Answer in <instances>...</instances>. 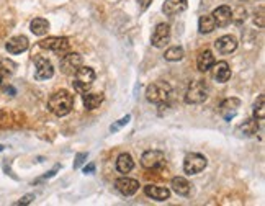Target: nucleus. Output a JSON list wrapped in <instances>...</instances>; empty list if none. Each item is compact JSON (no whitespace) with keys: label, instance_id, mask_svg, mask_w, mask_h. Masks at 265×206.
<instances>
[{"label":"nucleus","instance_id":"nucleus-1","mask_svg":"<svg viewBox=\"0 0 265 206\" xmlns=\"http://www.w3.org/2000/svg\"><path fill=\"white\" fill-rule=\"evenodd\" d=\"M74 106V97L71 95L67 90H59L56 93H53L51 98L48 100V108L51 113H54L56 116H66L71 113Z\"/></svg>","mask_w":265,"mask_h":206},{"label":"nucleus","instance_id":"nucleus-2","mask_svg":"<svg viewBox=\"0 0 265 206\" xmlns=\"http://www.w3.org/2000/svg\"><path fill=\"white\" fill-rule=\"evenodd\" d=\"M172 95V87L167 82H154L147 87L146 90V98L156 105H162Z\"/></svg>","mask_w":265,"mask_h":206},{"label":"nucleus","instance_id":"nucleus-3","mask_svg":"<svg viewBox=\"0 0 265 206\" xmlns=\"http://www.w3.org/2000/svg\"><path fill=\"white\" fill-rule=\"evenodd\" d=\"M208 92L210 87L205 80H195V82L190 84V87H188L185 93V102L188 105H200V103H203L208 98Z\"/></svg>","mask_w":265,"mask_h":206},{"label":"nucleus","instance_id":"nucleus-4","mask_svg":"<svg viewBox=\"0 0 265 206\" xmlns=\"http://www.w3.org/2000/svg\"><path fill=\"white\" fill-rule=\"evenodd\" d=\"M95 82V70L92 67H82L80 66L77 72L74 74V88L80 93L87 92L92 87V84Z\"/></svg>","mask_w":265,"mask_h":206},{"label":"nucleus","instance_id":"nucleus-5","mask_svg":"<svg viewBox=\"0 0 265 206\" xmlns=\"http://www.w3.org/2000/svg\"><path fill=\"white\" fill-rule=\"evenodd\" d=\"M206 164H208V160H206L205 155L198 154V152H192L183 160V170L188 175H195V173L203 172Z\"/></svg>","mask_w":265,"mask_h":206},{"label":"nucleus","instance_id":"nucleus-6","mask_svg":"<svg viewBox=\"0 0 265 206\" xmlns=\"http://www.w3.org/2000/svg\"><path fill=\"white\" fill-rule=\"evenodd\" d=\"M141 164L144 169L157 170L165 165V154L162 151H146L141 157Z\"/></svg>","mask_w":265,"mask_h":206},{"label":"nucleus","instance_id":"nucleus-7","mask_svg":"<svg viewBox=\"0 0 265 206\" xmlns=\"http://www.w3.org/2000/svg\"><path fill=\"white\" fill-rule=\"evenodd\" d=\"M82 56L79 54V52H69V54L62 56L61 59V70L67 75H74L77 72V69L80 66H82Z\"/></svg>","mask_w":265,"mask_h":206},{"label":"nucleus","instance_id":"nucleus-8","mask_svg":"<svg viewBox=\"0 0 265 206\" xmlns=\"http://www.w3.org/2000/svg\"><path fill=\"white\" fill-rule=\"evenodd\" d=\"M239 108H241V100H239V98H236V97L226 98V100L221 102V105H219V115H221L226 121H231V120L236 118Z\"/></svg>","mask_w":265,"mask_h":206},{"label":"nucleus","instance_id":"nucleus-9","mask_svg":"<svg viewBox=\"0 0 265 206\" xmlns=\"http://www.w3.org/2000/svg\"><path fill=\"white\" fill-rule=\"evenodd\" d=\"M39 48L54 51L57 54H64L67 49H69V39L61 38V36H51V38H46V39H43V41H39Z\"/></svg>","mask_w":265,"mask_h":206},{"label":"nucleus","instance_id":"nucleus-10","mask_svg":"<svg viewBox=\"0 0 265 206\" xmlns=\"http://www.w3.org/2000/svg\"><path fill=\"white\" fill-rule=\"evenodd\" d=\"M170 39V26L167 23H159L152 33L151 44L154 48H164Z\"/></svg>","mask_w":265,"mask_h":206},{"label":"nucleus","instance_id":"nucleus-11","mask_svg":"<svg viewBox=\"0 0 265 206\" xmlns=\"http://www.w3.org/2000/svg\"><path fill=\"white\" fill-rule=\"evenodd\" d=\"M116 190L120 191L121 195L124 196H131L139 190V182L134 180V178H128V177H121L115 182Z\"/></svg>","mask_w":265,"mask_h":206},{"label":"nucleus","instance_id":"nucleus-12","mask_svg":"<svg viewBox=\"0 0 265 206\" xmlns=\"http://www.w3.org/2000/svg\"><path fill=\"white\" fill-rule=\"evenodd\" d=\"M211 17H213L214 20V25L219 26V28H224V26H228L232 21V10L228 5H221L214 8Z\"/></svg>","mask_w":265,"mask_h":206},{"label":"nucleus","instance_id":"nucleus-13","mask_svg":"<svg viewBox=\"0 0 265 206\" xmlns=\"http://www.w3.org/2000/svg\"><path fill=\"white\" fill-rule=\"evenodd\" d=\"M54 75V67L44 57H38L36 59V72H35V77L38 80H48Z\"/></svg>","mask_w":265,"mask_h":206},{"label":"nucleus","instance_id":"nucleus-14","mask_svg":"<svg viewBox=\"0 0 265 206\" xmlns=\"http://www.w3.org/2000/svg\"><path fill=\"white\" fill-rule=\"evenodd\" d=\"M214 48H216V51L221 52V54H231V52L236 51L237 41H236L234 36H231V34H224V36L216 39V43H214Z\"/></svg>","mask_w":265,"mask_h":206},{"label":"nucleus","instance_id":"nucleus-15","mask_svg":"<svg viewBox=\"0 0 265 206\" xmlns=\"http://www.w3.org/2000/svg\"><path fill=\"white\" fill-rule=\"evenodd\" d=\"M30 46V41L26 36H13L12 39H8L5 48L7 51L10 52V54H21V52H25L26 49Z\"/></svg>","mask_w":265,"mask_h":206},{"label":"nucleus","instance_id":"nucleus-16","mask_svg":"<svg viewBox=\"0 0 265 206\" xmlns=\"http://www.w3.org/2000/svg\"><path fill=\"white\" fill-rule=\"evenodd\" d=\"M144 193L152 200L157 201H165L170 198V190L165 187H156V185H146Z\"/></svg>","mask_w":265,"mask_h":206},{"label":"nucleus","instance_id":"nucleus-17","mask_svg":"<svg viewBox=\"0 0 265 206\" xmlns=\"http://www.w3.org/2000/svg\"><path fill=\"white\" fill-rule=\"evenodd\" d=\"M187 8V0H165L162 5V12L165 15H177Z\"/></svg>","mask_w":265,"mask_h":206},{"label":"nucleus","instance_id":"nucleus-18","mask_svg":"<svg viewBox=\"0 0 265 206\" xmlns=\"http://www.w3.org/2000/svg\"><path fill=\"white\" fill-rule=\"evenodd\" d=\"M214 66V70H213V77L216 82H228L229 77H231V69H229V64L226 61H221L218 64H213Z\"/></svg>","mask_w":265,"mask_h":206},{"label":"nucleus","instance_id":"nucleus-19","mask_svg":"<svg viewBox=\"0 0 265 206\" xmlns=\"http://www.w3.org/2000/svg\"><path fill=\"white\" fill-rule=\"evenodd\" d=\"M214 64V56L211 51H203L200 52L198 59H196V66H198V70L201 72H208V70L213 67Z\"/></svg>","mask_w":265,"mask_h":206},{"label":"nucleus","instance_id":"nucleus-20","mask_svg":"<svg viewBox=\"0 0 265 206\" xmlns=\"http://www.w3.org/2000/svg\"><path fill=\"white\" fill-rule=\"evenodd\" d=\"M172 190L175 191L177 195L180 196H188L190 195V183H188L183 177H175L172 178V183H170Z\"/></svg>","mask_w":265,"mask_h":206},{"label":"nucleus","instance_id":"nucleus-21","mask_svg":"<svg viewBox=\"0 0 265 206\" xmlns=\"http://www.w3.org/2000/svg\"><path fill=\"white\" fill-rule=\"evenodd\" d=\"M82 100H84V105H85V108H87V110H95L102 105L103 95H102V93H87V92H84Z\"/></svg>","mask_w":265,"mask_h":206},{"label":"nucleus","instance_id":"nucleus-22","mask_svg":"<svg viewBox=\"0 0 265 206\" xmlns=\"http://www.w3.org/2000/svg\"><path fill=\"white\" fill-rule=\"evenodd\" d=\"M116 169L120 173H129L134 169V160L129 154H121L116 160Z\"/></svg>","mask_w":265,"mask_h":206},{"label":"nucleus","instance_id":"nucleus-23","mask_svg":"<svg viewBox=\"0 0 265 206\" xmlns=\"http://www.w3.org/2000/svg\"><path fill=\"white\" fill-rule=\"evenodd\" d=\"M30 30H31V33L36 34V36H43L44 33H48L49 23H48V20H44V18H35L30 23Z\"/></svg>","mask_w":265,"mask_h":206},{"label":"nucleus","instance_id":"nucleus-24","mask_svg":"<svg viewBox=\"0 0 265 206\" xmlns=\"http://www.w3.org/2000/svg\"><path fill=\"white\" fill-rule=\"evenodd\" d=\"M214 28H216V25H214V20H213V17L211 15H203V17H200V20H198V30H200V33H211Z\"/></svg>","mask_w":265,"mask_h":206},{"label":"nucleus","instance_id":"nucleus-25","mask_svg":"<svg viewBox=\"0 0 265 206\" xmlns=\"http://www.w3.org/2000/svg\"><path fill=\"white\" fill-rule=\"evenodd\" d=\"M164 57L170 62H175V61H180L183 57V49L180 46H174V48H169L167 51H165Z\"/></svg>","mask_w":265,"mask_h":206},{"label":"nucleus","instance_id":"nucleus-26","mask_svg":"<svg viewBox=\"0 0 265 206\" xmlns=\"http://www.w3.org/2000/svg\"><path fill=\"white\" fill-rule=\"evenodd\" d=\"M237 131H242V136H252V134L257 133V123L254 120H247L244 124L237 128Z\"/></svg>","mask_w":265,"mask_h":206},{"label":"nucleus","instance_id":"nucleus-27","mask_svg":"<svg viewBox=\"0 0 265 206\" xmlns=\"http://www.w3.org/2000/svg\"><path fill=\"white\" fill-rule=\"evenodd\" d=\"M264 102H265V97L260 95L259 100L255 102V106H254V115H255V120L262 123L264 118H265V108H264Z\"/></svg>","mask_w":265,"mask_h":206},{"label":"nucleus","instance_id":"nucleus-28","mask_svg":"<svg viewBox=\"0 0 265 206\" xmlns=\"http://www.w3.org/2000/svg\"><path fill=\"white\" fill-rule=\"evenodd\" d=\"M129 120H131V115L123 116V118H121V120H118V121H116V123L111 124V126H110V131H111V133H116L120 128H123L124 124H128V123H129Z\"/></svg>","mask_w":265,"mask_h":206},{"label":"nucleus","instance_id":"nucleus-29","mask_svg":"<svg viewBox=\"0 0 265 206\" xmlns=\"http://www.w3.org/2000/svg\"><path fill=\"white\" fill-rule=\"evenodd\" d=\"M85 160H87V152H80V154L75 155V160H74V169H79Z\"/></svg>","mask_w":265,"mask_h":206},{"label":"nucleus","instance_id":"nucleus-30","mask_svg":"<svg viewBox=\"0 0 265 206\" xmlns=\"http://www.w3.org/2000/svg\"><path fill=\"white\" fill-rule=\"evenodd\" d=\"M33 200H35V195H26V196H23V198H21L17 205H28V203H31Z\"/></svg>","mask_w":265,"mask_h":206},{"label":"nucleus","instance_id":"nucleus-31","mask_svg":"<svg viewBox=\"0 0 265 206\" xmlns=\"http://www.w3.org/2000/svg\"><path fill=\"white\" fill-rule=\"evenodd\" d=\"M95 172V164H88L84 167V173H93Z\"/></svg>","mask_w":265,"mask_h":206},{"label":"nucleus","instance_id":"nucleus-32","mask_svg":"<svg viewBox=\"0 0 265 206\" xmlns=\"http://www.w3.org/2000/svg\"><path fill=\"white\" fill-rule=\"evenodd\" d=\"M138 2H139V5H141L142 10H146V8L151 5V2H152V0H138Z\"/></svg>","mask_w":265,"mask_h":206},{"label":"nucleus","instance_id":"nucleus-33","mask_svg":"<svg viewBox=\"0 0 265 206\" xmlns=\"http://www.w3.org/2000/svg\"><path fill=\"white\" fill-rule=\"evenodd\" d=\"M5 92H7V93H12V95H13V93H15V90H13L12 87H7V88H5Z\"/></svg>","mask_w":265,"mask_h":206},{"label":"nucleus","instance_id":"nucleus-34","mask_svg":"<svg viewBox=\"0 0 265 206\" xmlns=\"http://www.w3.org/2000/svg\"><path fill=\"white\" fill-rule=\"evenodd\" d=\"M2 80H3V74L0 72V85H2Z\"/></svg>","mask_w":265,"mask_h":206},{"label":"nucleus","instance_id":"nucleus-35","mask_svg":"<svg viewBox=\"0 0 265 206\" xmlns=\"http://www.w3.org/2000/svg\"><path fill=\"white\" fill-rule=\"evenodd\" d=\"M3 149H5V147H3V146H2V144H0V152H2V151H3Z\"/></svg>","mask_w":265,"mask_h":206}]
</instances>
